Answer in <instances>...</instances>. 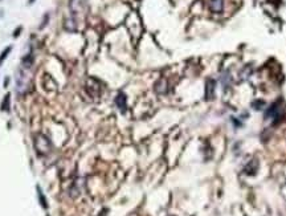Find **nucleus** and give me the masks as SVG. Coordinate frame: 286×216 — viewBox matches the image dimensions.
Returning a JSON list of instances; mask_svg holds the SVG:
<instances>
[{"label":"nucleus","mask_w":286,"mask_h":216,"mask_svg":"<svg viewBox=\"0 0 286 216\" xmlns=\"http://www.w3.org/2000/svg\"><path fill=\"white\" fill-rule=\"evenodd\" d=\"M39 198H41V200H43V206L47 208V202H45V199H44V195H43V192H41V190L39 188Z\"/></svg>","instance_id":"1a4fd4ad"},{"label":"nucleus","mask_w":286,"mask_h":216,"mask_svg":"<svg viewBox=\"0 0 286 216\" xmlns=\"http://www.w3.org/2000/svg\"><path fill=\"white\" fill-rule=\"evenodd\" d=\"M280 115H281V109L277 104L270 106V109H268V112H266V114H265V117H268V118L270 117V118H273V119L280 118Z\"/></svg>","instance_id":"f03ea898"},{"label":"nucleus","mask_w":286,"mask_h":216,"mask_svg":"<svg viewBox=\"0 0 286 216\" xmlns=\"http://www.w3.org/2000/svg\"><path fill=\"white\" fill-rule=\"evenodd\" d=\"M11 51H12V47H8V48H5L4 51L2 52V55H0V65H2L3 61H4V60L7 58V56H8V53H9Z\"/></svg>","instance_id":"0eeeda50"},{"label":"nucleus","mask_w":286,"mask_h":216,"mask_svg":"<svg viewBox=\"0 0 286 216\" xmlns=\"http://www.w3.org/2000/svg\"><path fill=\"white\" fill-rule=\"evenodd\" d=\"M209 7L213 12H221L223 11V7H224V0H211L209 2Z\"/></svg>","instance_id":"7ed1b4c3"},{"label":"nucleus","mask_w":286,"mask_h":216,"mask_svg":"<svg viewBox=\"0 0 286 216\" xmlns=\"http://www.w3.org/2000/svg\"><path fill=\"white\" fill-rule=\"evenodd\" d=\"M65 29H68V31H76V21L72 19V20H66L65 21Z\"/></svg>","instance_id":"423d86ee"},{"label":"nucleus","mask_w":286,"mask_h":216,"mask_svg":"<svg viewBox=\"0 0 286 216\" xmlns=\"http://www.w3.org/2000/svg\"><path fill=\"white\" fill-rule=\"evenodd\" d=\"M2 109L3 110H8L9 109V94H7L4 97V101H3V104H2Z\"/></svg>","instance_id":"6e6552de"},{"label":"nucleus","mask_w":286,"mask_h":216,"mask_svg":"<svg viewBox=\"0 0 286 216\" xmlns=\"http://www.w3.org/2000/svg\"><path fill=\"white\" fill-rule=\"evenodd\" d=\"M115 104H117V106L121 109L122 112H125V110H126V96H125L123 93H119V94L117 96V98H115Z\"/></svg>","instance_id":"20e7f679"},{"label":"nucleus","mask_w":286,"mask_h":216,"mask_svg":"<svg viewBox=\"0 0 286 216\" xmlns=\"http://www.w3.org/2000/svg\"><path fill=\"white\" fill-rule=\"evenodd\" d=\"M213 92H215V81L213 80H208L207 81V98L211 100V97L213 96Z\"/></svg>","instance_id":"39448f33"},{"label":"nucleus","mask_w":286,"mask_h":216,"mask_svg":"<svg viewBox=\"0 0 286 216\" xmlns=\"http://www.w3.org/2000/svg\"><path fill=\"white\" fill-rule=\"evenodd\" d=\"M29 69L20 66V69L16 73V93L23 96L28 92L30 85V77H29Z\"/></svg>","instance_id":"f257e3e1"}]
</instances>
